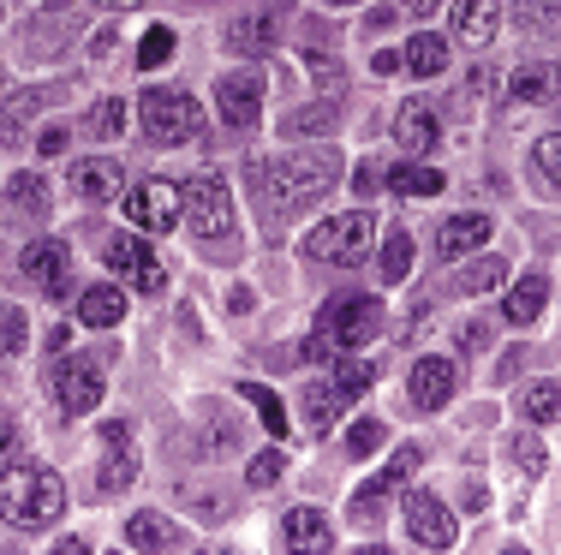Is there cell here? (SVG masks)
Listing matches in <instances>:
<instances>
[{
    "mask_svg": "<svg viewBox=\"0 0 561 555\" xmlns=\"http://www.w3.org/2000/svg\"><path fill=\"white\" fill-rule=\"evenodd\" d=\"M346 406V394L335 389V382H305V430L323 436L329 425H335V413Z\"/></svg>",
    "mask_w": 561,
    "mask_h": 555,
    "instance_id": "cell-22",
    "label": "cell"
},
{
    "mask_svg": "<svg viewBox=\"0 0 561 555\" xmlns=\"http://www.w3.org/2000/svg\"><path fill=\"white\" fill-rule=\"evenodd\" d=\"M7 192H12V204H19L24 216H43V204H48V185L36 180V174H19V180L7 185Z\"/></svg>",
    "mask_w": 561,
    "mask_h": 555,
    "instance_id": "cell-36",
    "label": "cell"
},
{
    "mask_svg": "<svg viewBox=\"0 0 561 555\" xmlns=\"http://www.w3.org/2000/svg\"><path fill=\"white\" fill-rule=\"evenodd\" d=\"M280 36V12H245L227 24V55H270Z\"/></svg>",
    "mask_w": 561,
    "mask_h": 555,
    "instance_id": "cell-18",
    "label": "cell"
},
{
    "mask_svg": "<svg viewBox=\"0 0 561 555\" xmlns=\"http://www.w3.org/2000/svg\"><path fill=\"white\" fill-rule=\"evenodd\" d=\"M400 7H407V12H412V19H431V12H436V7H443V0H400Z\"/></svg>",
    "mask_w": 561,
    "mask_h": 555,
    "instance_id": "cell-46",
    "label": "cell"
},
{
    "mask_svg": "<svg viewBox=\"0 0 561 555\" xmlns=\"http://www.w3.org/2000/svg\"><path fill=\"white\" fill-rule=\"evenodd\" d=\"M496 24H502L496 0H454V36H460L466 48H490Z\"/></svg>",
    "mask_w": 561,
    "mask_h": 555,
    "instance_id": "cell-20",
    "label": "cell"
},
{
    "mask_svg": "<svg viewBox=\"0 0 561 555\" xmlns=\"http://www.w3.org/2000/svg\"><path fill=\"white\" fill-rule=\"evenodd\" d=\"M66 508L60 472L43 466H0V520L7 525H48Z\"/></svg>",
    "mask_w": 561,
    "mask_h": 555,
    "instance_id": "cell-1",
    "label": "cell"
},
{
    "mask_svg": "<svg viewBox=\"0 0 561 555\" xmlns=\"http://www.w3.org/2000/svg\"><path fill=\"white\" fill-rule=\"evenodd\" d=\"M329 7H353V0H329Z\"/></svg>",
    "mask_w": 561,
    "mask_h": 555,
    "instance_id": "cell-48",
    "label": "cell"
},
{
    "mask_svg": "<svg viewBox=\"0 0 561 555\" xmlns=\"http://www.w3.org/2000/svg\"><path fill=\"white\" fill-rule=\"evenodd\" d=\"M126 544L131 550H173V544H180V532H173L162 513H131V520H126Z\"/></svg>",
    "mask_w": 561,
    "mask_h": 555,
    "instance_id": "cell-27",
    "label": "cell"
},
{
    "mask_svg": "<svg viewBox=\"0 0 561 555\" xmlns=\"http://www.w3.org/2000/svg\"><path fill=\"white\" fill-rule=\"evenodd\" d=\"M19 269H24V281H36L48 299L72 293V245H60V240H36V245H24Z\"/></svg>",
    "mask_w": 561,
    "mask_h": 555,
    "instance_id": "cell-10",
    "label": "cell"
},
{
    "mask_svg": "<svg viewBox=\"0 0 561 555\" xmlns=\"http://www.w3.org/2000/svg\"><path fill=\"white\" fill-rule=\"evenodd\" d=\"M478 245H490V216H454L436 228V257H466Z\"/></svg>",
    "mask_w": 561,
    "mask_h": 555,
    "instance_id": "cell-21",
    "label": "cell"
},
{
    "mask_svg": "<svg viewBox=\"0 0 561 555\" xmlns=\"http://www.w3.org/2000/svg\"><path fill=\"white\" fill-rule=\"evenodd\" d=\"M126 216H131V228H144V233H173L185 216V197L173 180H144L138 192L126 197Z\"/></svg>",
    "mask_w": 561,
    "mask_h": 555,
    "instance_id": "cell-9",
    "label": "cell"
},
{
    "mask_svg": "<svg viewBox=\"0 0 561 555\" xmlns=\"http://www.w3.org/2000/svg\"><path fill=\"white\" fill-rule=\"evenodd\" d=\"M377 269H382V287H400V281H407V269H412V233H407V228L389 233V245L377 251Z\"/></svg>",
    "mask_w": 561,
    "mask_h": 555,
    "instance_id": "cell-29",
    "label": "cell"
},
{
    "mask_svg": "<svg viewBox=\"0 0 561 555\" xmlns=\"http://www.w3.org/2000/svg\"><path fill=\"white\" fill-rule=\"evenodd\" d=\"M245 478H251V490H270V484L280 478V448H270V454H257L245 466Z\"/></svg>",
    "mask_w": 561,
    "mask_h": 555,
    "instance_id": "cell-42",
    "label": "cell"
},
{
    "mask_svg": "<svg viewBox=\"0 0 561 555\" xmlns=\"http://www.w3.org/2000/svg\"><path fill=\"white\" fill-rule=\"evenodd\" d=\"M370 240H377V221H370V216H335V221H323V228H311V240H305V257L353 269V263L370 257Z\"/></svg>",
    "mask_w": 561,
    "mask_h": 555,
    "instance_id": "cell-6",
    "label": "cell"
},
{
    "mask_svg": "<svg viewBox=\"0 0 561 555\" xmlns=\"http://www.w3.org/2000/svg\"><path fill=\"white\" fill-rule=\"evenodd\" d=\"M407 532L419 537L424 550H448L454 544V513L431 490H412L407 496Z\"/></svg>",
    "mask_w": 561,
    "mask_h": 555,
    "instance_id": "cell-12",
    "label": "cell"
},
{
    "mask_svg": "<svg viewBox=\"0 0 561 555\" xmlns=\"http://www.w3.org/2000/svg\"><path fill=\"white\" fill-rule=\"evenodd\" d=\"M514 466L526 472V478H538V472L550 466V454H543V442H538V436H519V442H514Z\"/></svg>",
    "mask_w": 561,
    "mask_h": 555,
    "instance_id": "cell-39",
    "label": "cell"
},
{
    "mask_svg": "<svg viewBox=\"0 0 561 555\" xmlns=\"http://www.w3.org/2000/svg\"><path fill=\"white\" fill-rule=\"evenodd\" d=\"M382 448V425L377 418H358L353 430H346V454H377Z\"/></svg>",
    "mask_w": 561,
    "mask_h": 555,
    "instance_id": "cell-40",
    "label": "cell"
},
{
    "mask_svg": "<svg viewBox=\"0 0 561 555\" xmlns=\"http://www.w3.org/2000/svg\"><path fill=\"white\" fill-rule=\"evenodd\" d=\"M48 401L66 418H84L102 401V370L90 359H48Z\"/></svg>",
    "mask_w": 561,
    "mask_h": 555,
    "instance_id": "cell-7",
    "label": "cell"
},
{
    "mask_svg": "<svg viewBox=\"0 0 561 555\" xmlns=\"http://www.w3.org/2000/svg\"><path fill=\"white\" fill-rule=\"evenodd\" d=\"M460 347H466V352H484V347H490V323H466Z\"/></svg>",
    "mask_w": 561,
    "mask_h": 555,
    "instance_id": "cell-44",
    "label": "cell"
},
{
    "mask_svg": "<svg viewBox=\"0 0 561 555\" xmlns=\"http://www.w3.org/2000/svg\"><path fill=\"white\" fill-rule=\"evenodd\" d=\"M507 281V269H502V257H484V263H472V269L454 281V293H496V287Z\"/></svg>",
    "mask_w": 561,
    "mask_h": 555,
    "instance_id": "cell-31",
    "label": "cell"
},
{
    "mask_svg": "<svg viewBox=\"0 0 561 555\" xmlns=\"http://www.w3.org/2000/svg\"><path fill=\"white\" fill-rule=\"evenodd\" d=\"M119 126H126V108H119L114 96H102L96 108H90V131H96V138H114Z\"/></svg>",
    "mask_w": 561,
    "mask_h": 555,
    "instance_id": "cell-38",
    "label": "cell"
},
{
    "mask_svg": "<svg viewBox=\"0 0 561 555\" xmlns=\"http://www.w3.org/2000/svg\"><path fill=\"white\" fill-rule=\"evenodd\" d=\"M543 305H550V281H543V275H526V281H519L514 293H507L502 316H507V323H538Z\"/></svg>",
    "mask_w": 561,
    "mask_h": 555,
    "instance_id": "cell-23",
    "label": "cell"
},
{
    "mask_svg": "<svg viewBox=\"0 0 561 555\" xmlns=\"http://www.w3.org/2000/svg\"><path fill=\"white\" fill-rule=\"evenodd\" d=\"M454 382H460V365H454V359H419V365H412V406H419V413L448 406L454 401Z\"/></svg>",
    "mask_w": 561,
    "mask_h": 555,
    "instance_id": "cell-14",
    "label": "cell"
},
{
    "mask_svg": "<svg viewBox=\"0 0 561 555\" xmlns=\"http://www.w3.org/2000/svg\"><path fill=\"white\" fill-rule=\"evenodd\" d=\"M329 382H335L346 401H358V394H365L370 382H377V370H370L365 359H346V352H335V377H329Z\"/></svg>",
    "mask_w": 561,
    "mask_h": 555,
    "instance_id": "cell-30",
    "label": "cell"
},
{
    "mask_svg": "<svg viewBox=\"0 0 561 555\" xmlns=\"http://www.w3.org/2000/svg\"><path fill=\"white\" fill-rule=\"evenodd\" d=\"M280 544L287 550H311V555H329L335 550V532H329V520L317 508H293L280 513Z\"/></svg>",
    "mask_w": 561,
    "mask_h": 555,
    "instance_id": "cell-17",
    "label": "cell"
},
{
    "mask_svg": "<svg viewBox=\"0 0 561 555\" xmlns=\"http://www.w3.org/2000/svg\"><path fill=\"white\" fill-rule=\"evenodd\" d=\"M216 102H221V120L227 126L251 131V126H257V114H263V78L257 72H227L216 84Z\"/></svg>",
    "mask_w": 561,
    "mask_h": 555,
    "instance_id": "cell-11",
    "label": "cell"
},
{
    "mask_svg": "<svg viewBox=\"0 0 561 555\" xmlns=\"http://www.w3.org/2000/svg\"><path fill=\"white\" fill-rule=\"evenodd\" d=\"M400 60H407V72H419V78H436L448 66V43L436 31H419L407 48H400Z\"/></svg>",
    "mask_w": 561,
    "mask_h": 555,
    "instance_id": "cell-24",
    "label": "cell"
},
{
    "mask_svg": "<svg viewBox=\"0 0 561 555\" xmlns=\"http://www.w3.org/2000/svg\"><path fill=\"white\" fill-rule=\"evenodd\" d=\"M377 328H382V299H370V293H341L323 305V316H317V335L335 352H353V347H365V340H377Z\"/></svg>",
    "mask_w": 561,
    "mask_h": 555,
    "instance_id": "cell-3",
    "label": "cell"
},
{
    "mask_svg": "<svg viewBox=\"0 0 561 555\" xmlns=\"http://www.w3.org/2000/svg\"><path fill=\"white\" fill-rule=\"evenodd\" d=\"M507 96H514V102H531V108H550V102H561V66L526 60L514 78H507Z\"/></svg>",
    "mask_w": 561,
    "mask_h": 555,
    "instance_id": "cell-16",
    "label": "cell"
},
{
    "mask_svg": "<svg viewBox=\"0 0 561 555\" xmlns=\"http://www.w3.org/2000/svg\"><path fill=\"white\" fill-rule=\"evenodd\" d=\"M245 401H251V406H257V418H263V430H270V436H287V406H280V401H275V394H270V389H263V382H245Z\"/></svg>",
    "mask_w": 561,
    "mask_h": 555,
    "instance_id": "cell-33",
    "label": "cell"
},
{
    "mask_svg": "<svg viewBox=\"0 0 561 555\" xmlns=\"http://www.w3.org/2000/svg\"><path fill=\"white\" fill-rule=\"evenodd\" d=\"M60 150H66V131H60V126H48L43 138H36V155H60Z\"/></svg>",
    "mask_w": 561,
    "mask_h": 555,
    "instance_id": "cell-45",
    "label": "cell"
},
{
    "mask_svg": "<svg viewBox=\"0 0 561 555\" xmlns=\"http://www.w3.org/2000/svg\"><path fill=\"white\" fill-rule=\"evenodd\" d=\"M78 316H84L90 328H114L119 316H126V293H119V287H90V293H78Z\"/></svg>",
    "mask_w": 561,
    "mask_h": 555,
    "instance_id": "cell-25",
    "label": "cell"
},
{
    "mask_svg": "<svg viewBox=\"0 0 561 555\" xmlns=\"http://www.w3.org/2000/svg\"><path fill=\"white\" fill-rule=\"evenodd\" d=\"M519 24L526 31H561V0H519Z\"/></svg>",
    "mask_w": 561,
    "mask_h": 555,
    "instance_id": "cell-35",
    "label": "cell"
},
{
    "mask_svg": "<svg viewBox=\"0 0 561 555\" xmlns=\"http://www.w3.org/2000/svg\"><path fill=\"white\" fill-rule=\"evenodd\" d=\"M305 66H311V78H317V90H323V102H341V96H346V72L323 55V48H311V55H305Z\"/></svg>",
    "mask_w": 561,
    "mask_h": 555,
    "instance_id": "cell-32",
    "label": "cell"
},
{
    "mask_svg": "<svg viewBox=\"0 0 561 555\" xmlns=\"http://www.w3.org/2000/svg\"><path fill=\"white\" fill-rule=\"evenodd\" d=\"M138 120H144V138L150 143H192L204 138V114L185 90H150L138 102Z\"/></svg>",
    "mask_w": 561,
    "mask_h": 555,
    "instance_id": "cell-5",
    "label": "cell"
},
{
    "mask_svg": "<svg viewBox=\"0 0 561 555\" xmlns=\"http://www.w3.org/2000/svg\"><path fill=\"white\" fill-rule=\"evenodd\" d=\"M102 448H108V466H102V490L119 496L138 484V448H131V430L119 425V418H108L102 425Z\"/></svg>",
    "mask_w": 561,
    "mask_h": 555,
    "instance_id": "cell-13",
    "label": "cell"
},
{
    "mask_svg": "<svg viewBox=\"0 0 561 555\" xmlns=\"http://www.w3.org/2000/svg\"><path fill=\"white\" fill-rule=\"evenodd\" d=\"M96 7H114V12H131V7H144V0H96Z\"/></svg>",
    "mask_w": 561,
    "mask_h": 555,
    "instance_id": "cell-47",
    "label": "cell"
},
{
    "mask_svg": "<svg viewBox=\"0 0 561 555\" xmlns=\"http://www.w3.org/2000/svg\"><path fill=\"white\" fill-rule=\"evenodd\" d=\"M102 263H108L114 275H126L138 293H162L168 287V269L156 263V251L144 240H131V233H108V240H102Z\"/></svg>",
    "mask_w": 561,
    "mask_h": 555,
    "instance_id": "cell-8",
    "label": "cell"
},
{
    "mask_svg": "<svg viewBox=\"0 0 561 555\" xmlns=\"http://www.w3.org/2000/svg\"><path fill=\"white\" fill-rule=\"evenodd\" d=\"M436 138H443V120H436L431 102H400V114H394V143L400 150L424 155V150H436Z\"/></svg>",
    "mask_w": 561,
    "mask_h": 555,
    "instance_id": "cell-15",
    "label": "cell"
},
{
    "mask_svg": "<svg viewBox=\"0 0 561 555\" xmlns=\"http://www.w3.org/2000/svg\"><path fill=\"white\" fill-rule=\"evenodd\" d=\"M341 180V155L335 150H293L270 167V185H275V204L280 209H305Z\"/></svg>",
    "mask_w": 561,
    "mask_h": 555,
    "instance_id": "cell-2",
    "label": "cell"
},
{
    "mask_svg": "<svg viewBox=\"0 0 561 555\" xmlns=\"http://www.w3.org/2000/svg\"><path fill=\"white\" fill-rule=\"evenodd\" d=\"M180 197H185V221H192V233L197 240H227L233 233V197H227V180L216 174V167H204V174H192L180 185Z\"/></svg>",
    "mask_w": 561,
    "mask_h": 555,
    "instance_id": "cell-4",
    "label": "cell"
},
{
    "mask_svg": "<svg viewBox=\"0 0 561 555\" xmlns=\"http://www.w3.org/2000/svg\"><path fill=\"white\" fill-rule=\"evenodd\" d=\"M519 413H526L531 425H556V418H561V382H550V377L531 382V389L519 394Z\"/></svg>",
    "mask_w": 561,
    "mask_h": 555,
    "instance_id": "cell-28",
    "label": "cell"
},
{
    "mask_svg": "<svg viewBox=\"0 0 561 555\" xmlns=\"http://www.w3.org/2000/svg\"><path fill=\"white\" fill-rule=\"evenodd\" d=\"M12 454H19V425L0 418V466H12Z\"/></svg>",
    "mask_w": 561,
    "mask_h": 555,
    "instance_id": "cell-43",
    "label": "cell"
},
{
    "mask_svg": "<svg viewBox=\"0 0 561 555\" xmlns=\"http://www.w3.org/2000/svg\"><path fill=\"white\" fill-rule=\"evenodd\" d=\"M24 311L19 305H0V359H12V352H24Z\"/></svg>",
    "mask_w": 561,
    "mask_h": 555,
    "instance_id": "cell-37",
    "label": "cell"
},
{
    "mask_svg": "<svg viewBox=\"0 0 561 555\" xmlns=\"http://www.w3.org/2000/svg\"><path fill=\"white\" fill-rule=\"evenodd\" d=\"M531 155H538L543 180H550L556 192H561V131H550V138H538V150H531Z\"/></svg>",
    "mask_w": 561,
    "mask_h": 555,
    "instance_id": "cell-41",
    "label": "cell"
},
{
    "mask_svg": "<svg viewBox=\"0 0 561 555\" xmlns=\"http://www.w3.org/2000/svg\"><path fill=\"white\" fill-rule=\"evenodd\" d=\"M389 192H400V197H443V174L424 167V162H394L389 167Z\"/></svg>",
    "mask_w": 561,
    "mask_h": 555,
    "instance_id": "cell-26",
    "label": "cell"
},
{
    "mask_svg": "<svg viewBox=\"0 0 561 555\" xmlns=\"http://www.w3.org/2000/svg\"><path fill=\"white\" fill-rule=\"evenodd\" d=\"M168 60H173V31L168 24H150V36L138 43V66L150 72V66H168Z\"/></svg>",
    "mask_w": 561,
    "mask_h": 555,
    "instance_id": "cell-34",
    "label": "cell"
},
{
    "mask_svg": "<svg viewBox=\"0 0 561 555\" xmlns=\"http://www.w3.org/2000/svg\"><path fill=\"white\" fill-rule=\"evenodd\" d=\"M119 180H126V174H119L114 155H90V162L72 167V192L84 197V204H114V197H119Z\"/></svg>",
    "mask_w": 561,
    "mask_h": 555,
    "instance_id": "cell-19",
    "label": "cell"
}]
</instances>
